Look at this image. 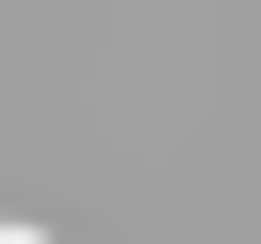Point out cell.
I'll return each instance as SVG.
<instances>
[{
    "instance_id": "1",
    "label": "cell",
    "mask_w": 261,
    "mask_h": 244,
    "mask_svg": "<svg viewBox=\"0 0 261 244\" xmlns=\"http://www.w3.org/2000/svg\"><path fill=\"white\" fill-rule=\"evenodd\" d=\"M0 244H49V228H0Z\"/></svg>"
}]
</instances>
